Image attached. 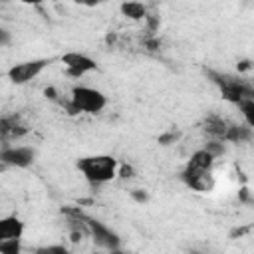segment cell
<instances>
[{
    "label": "cell",
    "mask_w": 254,
    "mask_h": 254,
    "mask_svg": "<svg viewBox=\"0 0 254 254\" xmlns=\"http://www.w3.org/2000/svg\"><path fill=\"white\" fill-rule=\"evenodd\" d=\"M212 167H214V157L204 149H198L190 155L187 167L181 173V179L189 189L196 192H208L214 189Z\"/></svg>",
    "instance_id": "cell-1"
},
{
    "label": "cell",
    "mask_w": 254,
    "mask_h": 254,
    "mask_svg": "<svg viewBox=\"0 0 254 254\" xmlns=\"http://www.w3.org/2000/svg\"><path fill=\"white\" fill-rule=\"evenodd\" d=\"M75 167H77V171L83 175V179L89 185L99 187V185H105V183H109V181H113L117 177L119 161L113 155L99 153V155L79 157Z\"/></svg>",
    "instance_id": "cell-2"
},
{
    "label": "cell",
    "mask_w": 254,
    "mask_h": 254,
    "mask_svg": "<svg viewBox=\"0 0 254 254\" xmlns=\"http://www.w3.org/2000/svg\"><path fill=\"white\" fill-rule=\"evenodd\" d=\"M105 105H107V95L101 89H95L89 85H73L67 101V111L97 115L105 109Z\"/></svg>",
    "instance_id": "cell-3"
},
{
    "label": "cell",
    "mask_w": 254,
    "mask_h": 254,
    "mask_svg": "<svg viewBox=\"0 0 254 254\" xmlns=\"http://www.w3.org/2000/svg\"><path fill=\"white\" fill-rule=\"evenodd\" d=\"M212 81L218 85L220 93L224 99H228L230 103L242 107L244 103L248 101H254V91H252V85L240 77H234V75H228V73H214V71H208Z\"/></svg>",
    "instance_id": "cell-4"
},
{
    "label": "cell",
    "mask_w": 254,
    "mask_h": 254,
    "mask_svg": "<svg viewBox=\"0 0 254 254\" xmlns=\"http://www.w3.org/2000/svg\"><path fill=\"white\" fill-rule=\"evenodd\" d=\"M50 64H52L50 58H34V60H26V62L14 64V65L8 69V79H10L12 83H16V85L30 83V81L36 79Z\"/></svg>",
    "instance_id": "cell-5"
},
{
    "label": "cell",
    "mask_w": 254,
    "mask_h": 254,
    "mask_svg": "<svg viewBox=\"0 0 254 254\" xmlns=\"http://www.w3.org/2000/svg\"><path fill=\"white\" fill-rule=\"evenodd\" d=\"M83 222H85V226H87V234L93 238V242H95L99 248H103V250H107V252L119 250L121 238H119V234L113 232L107 224H103V222L97 220V218H89V216H83Z\"/></svg>",
    "instance_id": "cell-6"
},
{
    "label": "cell",
    "mask_w": 254,
    "mask_h": 254,
    "mask_svg": "<svg viewBox=\"0 0 254 254\" xmlns=\"http://www.w3.org/2000/svg\"><path fill=\"white\" fill-rule=\"evenodd\" d=\"M36 161V149L28 145H8L0 149V163L14 169H28Z\"/></svg>",
    "instance_id": "cell-7"
},
{
    "label": "cell",
    "mask_w": 254,
    "mask_h": 254,
    "mask_svg": "<svg viewBox=\"0 0 254 254\" xmlns=\"http://www.w3.org/2000/svg\"><path fill=\"white\" fill-rule=\"evenodd\" d=\"M60 60L65 67V75H69V77H83L85 73L97 69V62L81 52H67Z\"/></svg>",
    "instance_id": "cell-8"
},
{
    "label": "cell",
    "mask_w": 254,
    "mask_h": 254,
    "mask_svg": "<svg viewBox=\"0 0 254 254\" xmlns=\"http://www.w3.org/2000/svg\"><path fill=\"white\" fill-rule=\"evenodd\" d=\"M28 133L26 123L20 115H0V141L10 143Z\"/></svg>",
    "instance_id": "cell-9"
},
{
    "label": "cell",
    "mask_w": 254,
    "mask_h": 254,
    "mask_svg": "<svg viewBox=\"0 0 254 254\" xmlns=\"http://www.w3.org/2000/svg\"><path fill=\"white\" fill-rule=\"evenodd\" d=\"M24 220L16 214H8L0 218V244L8 240H22L24 236Z\"/></svg>",
    "instance_id": "cell-10"
},
{
    "label": "cell",
    "mask_w": 254,
    "mask_h": 254,
    "mask_svg": "<svg viewBox=\"0 0 254 254\" xmlns=\"http://www.w3.org/2000/svg\"><path fill=\"white\" fill-rule=\"evenodd\" d=\"M250 139H252V127L250 125H246V123L244 125L228 123L222 141H228V143H248Z\"/></svg>",
    "instance_id": "cell-11"
},
{
    "label": "cell",
    "mask_w": 254,
    "mask_h": 254,
    "mask_svg": "<svg viewBox=\"0 0 254 254\" xmlns=\"http://www.w3.org/2000/svg\"><path fill=\"white\" fill-rule=\"evenodd\" d=\"M119 10L129 20H143V18H147V6L141 4V2H123L119 6Z\"/></svg>",
    "instance_id": "cell-12"
},
{
    "label": "cell",
    "mask_w": 254,
    "mask_h": 254,
    "mask_svg": "<svg viewBox=\"0 0 254 254\" xmlns=\"http://www.w3.org/2000/svg\"><path fill=\"white\" fill-rule=\"evenodd\" d=\"M32 254H69V250L64 244H44V246H36Z\"/></svg>",
    "instance_id": "cell-13"
},
{
    "label": "cell",
    "mask_w": 254,
    "mask_h": 254,
    "mask_svg": "<svg viewBox=\"0 0 254 254\" xmlns=\"http://www.w3.org/2000/svg\"><path fill=\"white\" fill-rule=\"evenodd\" d=\"M0 254H22V240H8L0 244Z\"/></svg>",
    "instance_id": "cell-14"
},
{
    "label": "cell",
    "mask_w": 254,
    "mask_h": 254,
    "mask_svg": "<svg viewBox=\"0 0 254 254\" xmlns=\"http://www.w3.org/2000/svg\"><path fill=\"white\" fill-rule=\"evenodd\" d=\"M206 153H210L214 159L216 157H220L222 153H224V145H222V141H216V139H212V141H208L204 147H202Z\"/></svg>",
    "instance_id": "cell-15"
},
{
    "label": "cell",
    "mask_w": 254,
    "mask_h": 254,
    "mask_svg": "<svg viewBox=\"0 0 254 254\" xmlns=\"http://www.w3.org/2000/svg\"><path fill=\"white\" fill-rule=\"evenodd\" d=\"M131 198H133L135 202L143 204V202L149 200V194H147V190H143V189H133V190H131Z\"/></svg>",
    "instance_id": "cell-16"
},
{
    "label": "cell",
    "mask_w": 254,
    "mask_h": 254,
    "mask_svg": "<svg viewBox=\"0 0 254 254\" xmlns=\"http://www.w3.org/2000/svg\"><path fill=\"white\" fill-rule=\"evenodd\" d=\"M12 42V34L4 28V26H0V48H4V46H8Z\"/></svg>",
    "instance_id": "cell-17"
},
{
    "label": "cell",
    "mask_w": 254,
    "mask_h": 254,
    "mask_svg": "<svg viewBox=\"0 0 254 254\" xmlns=\"http://www.w3.org/2000/svg\"><path fill=\"white\" fill-rule=\"evenodd\" d=\"M117 175H119L121 179H129V177H133V169H131L129 165H123V167L117 169Z\"/></svg>",
    "instance_id": "cell-18"
},
{
    "label": "cell",
    "mask_w": 254,
    "mask_h": 254,
    "mask_svg": "<svg viewBox=\"0 0 254 254\" xmlns=\"http://www.w3.org/2000/svg\"><path fill=\"white\" fill-rule=\"evenodd\" d=\"M107 254H125V252H121V250H113V252H107Z\"/></svg>",
    "instance_id": "cell-19"
}]
</instances>
